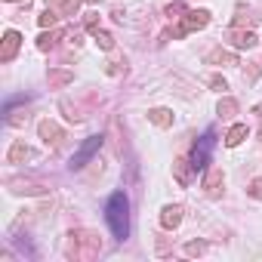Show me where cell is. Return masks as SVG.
<instances>
[{
    "instance_id": "cell-9",
    "label": "cell",
    "mask_w": 262,
    "mask_h": 262,
    "mask_svg": "<svg viewBox=\"0 0 262 262\" xmlns=\"http://www.w3.org/2000/svg\"><path fill=\"white\" fill-rule=\"evenodd\" d=\"M182 204H167L164 210H161V225L167 228V231H173V228H179V222H182Z\"/></svg>"
},
{
    "instance_id": "cell-19",
    "label": "cell",
    "mask_w": 262,
    "mask_h": 262,
    "mask_svg": "<svg viewBox=\"0 0 262 262\" xmlns=\"http://www.w3.org/2000/svg\"><path fill=\"white\" fill-rule=\"evenodd\" d=\"M13 191L16 194H43L47 188L43 185H31V182H13Z\"/></svg>"
},
{
    "instance_id": "cell-22",
    "label": "cell",
    "mask_w": 262,
    "mask_h": 262,
    "mask_svg": "<svg viewBox=\"0 0 262 262\" xmlns=\"http://www.w3.org/2000/svg\"><path fill=\"white\" fill-rule=\"evenodd\" d=\"M93 37H96V43H99L102 50H114V37H111L108 31H99V28H96V31H93Z\"/></svg>"
},
{
    "instance_id": "cell-16",
    "label": "cell",
    "mask_w": 262,
    "mask_h": 262,
    "mask_svg": "<svg viewBox=\"0 0 262 262\" xmlns=\"http://www.w3.org/2000/svg\"><path fill=\"white\" fill-rule=\"evenodd\" d=\"M47 4H53V10H59V16H74L83 0H47Z\"/></svg>"
},
{
    "instance_id": "cell-7",
    "label": "cell",
    "mask_w": 262,
    "mask_h": 262,
    "mask_svg": "<svg viewBox=\"0 0 262 262\" xmlns=\"http://www.w3.org/2000/svg\"><path fill=\"white\" fill-rule=\"evenodd\" d=\"M222 185H225L222 170H219V167H207V170H204V191H207L210 198H219V194H222Z\"/></svg>"
},
{
    "instance_id": "cell-1",
    "label": "cell",
    "mask_w": 262,
    "mask_h": 262,
    "mask_svg": "<svg viewBox=\"0 0 262 262\" xmlns=\"http://www.w3.org/2000/svg\"><path fill=\"white\" fill-rule=\"evenodd\" d=\"M105 222L111 228V234L117 241H126L129 237V201L123 191H114L105 204Z\"/></svg>"
},
{
    "instance_id": "cell-17",
    "label": "cell",
    "mask_w": 262,
    "mask_h": 262,
    "mask_svg": "<svg viewBox=\"0 0 262 262\" xmlns=\"http://www.w3.org/2000/svg\"><path fill=\"white\" fill-rule=\"evenodd\" d=\"M59 40H62V31H43V34L37 37V50H43V53H47V50H53Z\"/></svg>"
},
{
    "instance_id": "cell-21",
    "label": "cell",
    "mask_w": 262,
    "mask_h": 262,
    "mask_svg": "<svg viewBox=\"0 0 262 262\" xmlns=\"http://www.w3.org/2000/svg\"><path fill=\"white\" fill-rule=\"evenodd\" d=\"M216 111H219V117H231V114H237V102H234L231 96H225V99L219 102V108H216Z\"/></svg>"
},
{
    "instance_id": "cell-12",
    "label": "cell",
    "mask_w": 262,
    "mask_h": 262,
    "mask_svg": "<svg viewBox=\"0 0 262 262\" xmlns=\"http://www.w3.org/2000/svg\"><path fill=\"white\" fill-rule=\"evenodd\" d=\"M247 136H250L247 123H234V126L228 129V133H225V145H228V148H237V145H241V142H244Z\"/></svg>"
},
{
    "instance_id": "cell-23",
    "label": "cell",
    "mask_w": 262,
    "mask_h": 262,
    "mask_svg": "<svg viewBox=\"0 0 262 262\" xmlns=\"http://www.w3.org/2000/svg\"><path fill=\"white\" fill-rule=\"evenodd\" d=\"M185 253L188 256H201V253H207V244L204 241H191V244H185Z\"/></svg>"
},
{
    "instance_id": "cell-13",
    "label": "cell",
    "mask_w": 262,
    "mask_h": 262,
    "mask_svg": "<svg viewBox=\"0 0 262 262\" xmlns=\"http://www.w3.org/2000/svg\"><path fill=\"white\" fill-rule=\"evenodd\" d=\"M148 120H151L155 126L167 129V126H173V111H170V108H151V111H148Z\"/></svg>"
},
{
    "instance_id": "cell-4",
    "label": "cell",
    "mask_w": 262,
    "mask_h": 262,
    "mask_svg": "<svg viewBox=\"0 0 262 262\" xmlns=\"http://www.w3.org/2000/svg\"><path fill=\"white\" fill-rule=\"evenodd\" d=\"M207 25H210V13H207V10H188V13L182 16V25H179L176 37H185V34L201 31V28H207Z\"/></svg>"
},
{
    "instance_id": "cell-20",
    "label": "cell",
    "mask_w": 262,
    "mask_h": 262,
    "mask_svg": "<svg viewBox=\"0 0 262 262\" xmlns=\"http://www.w3.org/2000/svg\"><path fill=\"white\" fill-rule=\"evenodd\" d=\"M37 22H40V28H53V25L59 22V10H53V7H50V10H43V13L37 16Z\"/></svg>"
},
{
    "instance_id": "cell-26",
    "label": "cell",
    "mask_w": 262,
    "mask_h": 262,
    "mask_svg": "<svg viewBox=\"0 0 262 262\" xmlns=\"http://www.w3.org/2000/svg\"><path fill=\"white\" fill-rule=\"evenodd\" d=\"M96 16H99V13H86V19H83V22H86V28H90V31H96Z\"/></svg>"
},
{
    "instance_id": "cell-14",
    "label": "cell",
    "mask_w": 262,
    "mask_h": 262,
    "mask_svg": "<svg viewBox=\"0 0 262 262\" xmlns=\"http://www.w3.org/2000/svg\"><path fill=\"white\" fill-rule=\"evenodd\" d=\"M207 62H210V65H237V56H234L231 50H213V53L207 56Z\"/></svg>"
},
{
    "instance_id": "cell-2",
    "label": "cell",
    "mask_w": 262,
    "mask_h": 262,
    "mask_svg": "<svg viewBox=\"0 0 262 262\" xmlns=\"http://www.w3.org/2000/svg\"><path fill=\"white\" fill-rule=\"evenodd\" d=\"M99 250H102L99 234H96V231H86V228L71 231L68 241H65V256L74 259V262H90V259L99 256Z\"/></svg>"
},
{
    "instance_id": "cell-15",
    "label": "cell",
    "mask_w": 262,
    "mask_h": 262,
    "mask_svg": "<svg viewBox=\"0 0 262 262\" xmlns=\"http://www.w3.org/2000/svg\"><path fill=\"white\" fill-rule=\"evenodd\" d=\"M10 164H22V161H28V158H34V151L25 145V142H13V148H10Z\"/></svg>"
},
{
    "instance_id": "cell-18",
    "label": "cell",
    "mask_w": 262,
    "mask_h": 262,
    "mask_svg": "<svg viewBox=\"0 0 262 262\" xmlns=\"http://www.w3.org/2000/svg\"><path fill=\"white\" fill-rule=\"evenodd\" d=\"M188 167H191V164H188L185 158H176V161H173V173H176V179H179L182 185H188V182H191V176H188Z\"/></svg>"
},
{
    "instance_id": "cell-6",
    "label": "cell",
    "mask_w": 262,
    "mask_h": 262,
    "mask_svg": "<svg viewBox=\"0 0 262 262\" xmlns=\"http://www.w3.org/2000/svg\"><path fill=\"white\" fill-rule=\"evenodd\" d=\"M19 47H22V34L10 28V31L4 34V40H0V62H13L16 53H19Z\"/></svg>"
},
{
    "instance_id": "cell-8",
    "label": "cell",
    "mask_w": 262,
    "mask_h": 262,
    "mask_svg": "<svg viewBox=\"0 0 262 262\" xmlns=\"http://www.w3.org/2000/svg\"><path fill=\"white\" fill-rule=\"evenodd\" d=\"M210 148H213V136L207 133V136L198 142V148L191 151V167H194V170H207V164H210Z\"/></svg>"
},
{
    "instance_id": "cell-10",
    "label": "cell",
    "mask_w": 262,
    "mask_h": 262,
    "mask_svg": "<svg viewBox=\"0 0 262 262\" xmlns=\"http://www.w3.org/2000/svg\"><path fill=\"white\" fill-rule=\"evenodd\" d=\"M228 43H231L234 50H250V47L259 43V37H256L253 31H237V28H231V31H228Z\"/></svg>"
},
{
    "instance_id": "cell-5",
    "label": "cell",
    "mask_w": 262,
    "mask_h": 262,
    "mask_svg": "<svg viewBox=\"0 0 262 262\" xmlns=\"http://www.w3.org/2000/svg\"><path fill=\"white\" fill-rule=\"evenodd\" d=\"M37 133H40V139H43L50 148H59L62 139H65V129H62L56 120H40V123H37Z\"/></svg>"
},
{
    "instance_id": "cell-25",
    "label": "cell",
    "mask_w": 262,
    "mask_h": 262,
    "mask_svg": "<svg viewBox=\"0 0 262 262\" xmlns=\"http://www.w3.org/2000/svg\"><path fill=\"white\" fill-rule=\"evenodd\" d=\"M247 191H250V194H253V198H256V201H262V179H253V182H250V188H247Z\"/></svg>"
},
{
    "instance_id": "cell-3",
    "label": "cell",
    "mask_w": 262,
    "mask_h": 262,
    "mask_svg": "<svg viewBox=\"0 0 262 262\" xmlns=\"http://www.w3.org/2000/svg\"><path fill=\"white\" fill-rule=\"evenodd\" d=\"M99 148H102V136H90V139L74 151V158L68 161V170H83V167L93 161V155H96Z\"/></svg>"
},
{
    "instance_id": "cell-11",
    "label": "cell",
    "mask_w": 262,
    "mask_h": 262,
    "mask_svg": "<svg viewBox=\"0 0 262 262\" xmlns=\"http://www.w3.org/2000/svg\"><path fill=\"white\" fill-rule=\"evenodd\" d=\"M47 80H50L53 90H62V86H71V83H74V71H68V68H53V71L47 74Z\"/></svg>"
},
{
    "instance_id": "cell-24",
    "label": "cell",
    "mask_w": 262,
    "mask_h": 262,
    "mask_svg": "<svg viewBox=\"0 0 262 262\" xmlns=\"http://www.w3.org/2000/svg\"><path fill=\"white\" fill-rule=\"evenodd\" d=\"M210 86H213L216 93H225V90H228V83H225V77H219V74H213V77H210Z\"/></svg>"
}]
</instances>
